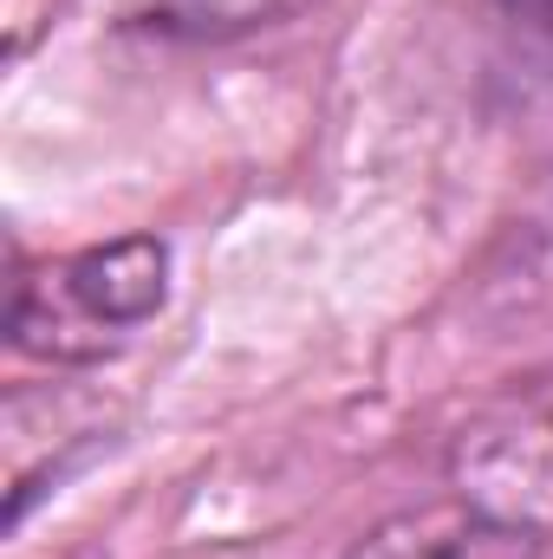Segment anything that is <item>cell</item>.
<instances>
[{"instance_id": "6da1fadb", "label": "cell", "mask_w": 553, "mask_h": 559, "mask_svg": "<svg viewBox=\"0 0 553 559\" xmlns=\"http://www.w3.org/2000/svg\"><path fill=\"white\" fill-rule=\"evenodd\" d=\"M169 241L156 235H118L26 267L13 280L7 338L39 365H98L125 352L143 325H156V312L169 306Z\"/></svg>"}, {"instance_id": "7a4b0ae2", "label": "cell", "mask_w": 553, "mask_h": 559, "mask_svg": "<svg viewBox=\"0 0 553 559\" xmlns=\"http://www.w3.org/2000/svg\"><path fill=\"white\" fill-rule=\"evenodd\" d=\"M449 488L502 521L553 534V391L469 423L449 449Z\"/></svg>"}, {"instance_id": "3957f363", "label": "cell", "mask_w": 553, "mask_h": 559, "mask_svg": "<svg viewBox=\"0 0 553 559\" xmlns=\"http://www.w3.org/2000/svg\"><path fill=\"white\" fill-rule=\"evenodd\" d=\"M345 559H553V534L502 521L449 488V501L404 508L378 521L372 534H358V547Z\"/></svg>"}, {"instance_id": "277c9868", "label": "cell", "mask_w": 553, "mask_h": 559, "mask_svg": "<svg viewBox=\"0 0 553 559\" xmlns=\"http://www.w3.org/2000/svg\"><path fill=\"white\" fill-rule=\"evenodd\" d=\"M495 13H502L508 26H521L534 46L553 52V0H495Z\"/></svg>"}]
</instances>
